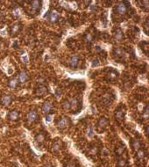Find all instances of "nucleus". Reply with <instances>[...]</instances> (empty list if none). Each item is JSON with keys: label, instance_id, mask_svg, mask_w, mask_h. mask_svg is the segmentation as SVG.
Instances as JSON below:
<instances>
[{"label": "nucleus", "instance_id": "obj_25", "mask_svg": "<svg viewBox=\"0 0 149 167\" xmlns=\"http://www.w3.org/2000/svg\"><path fill=\"white\" fill-rule=\"evenodd\" d=\"M139 47L141 48V49L143 50L144 53H146V55H148V52H149V45H148V42H142L139 43Z\"/></svg>", "mask_w": 149, "mask_h": 167}, {"label": "nucleus", "instance_id": "obj_27", "mask_svg": "<svg viewBox=\"0 0 149 167\" xmlns=\"http://www.w3.org/2000/svg\"><path fill=\"white\" fill-rule=\"evenodd\" d=\"M18 84V79H16V78L11 79V80L9 81V83H8L9 87H10V88H13V89L17 88Z\"/></svg>", "mask_w": 149, "mask_h": 167}, {"label": "nucleus", "instance_id": "obj_3", "mask_svg": "<svg viewBox=\"0 0 149 167\" xmlns=\"http://www.w3.org/2000/svg\"><path fill=\"white\" fill-rule=\"evenodd\" d=\"M62 147V142L59 138H55L54 140V142H52V146H51V151L52 152H54V153H57L58 151H61Z\"/></svg>", "mask_w": 149, "mask_h": 167}, {"label": "nucleus", "instance_id": "obj_29", "mask_svg": "<svg viewBox=\"0 0 149 167\" xmlns=\"http://www.w3.org/2000/svg\"><path fill=\"white\" fill-rule=\"evenodd\" d=\"M65 167H78V164L74 160L71 159V160H69L65 164Z\"/></svg>", "mask_w": 149, "mask_h": 167}, {"label": "nucleus", "instance_id": "obj_9", "mask_svg": "<svg viewBox=\"0 0 149 167\" xmlns=\"http://www.w3.org/2000/svg\"><path fill=\"white\" fill-rule=\"evenodd\" d=\"M30 5H31V9H32V11L33 13H37V11H39L40 8H41V4H42V2L41 1H37V0H34V1H32V2H29Z\"/></svg>", "mask_w": 149, "mask_h": 167}, {"label": "nucleus", "instance_id": "obj_38", "mask_svg": "<svg viewBox=\"0 0 149 167\" xmlns=\"http://www.w3.org/2000/svg\"><path fill=\"white\" fill-rule=\"evenodd\" d=\"M45 119H46V120H47V122H51V116H50V115H47V116H46V118H45Z\"/></svg>", "mask_w": 149, "mask_h": 167}, {"label": "nucleus", "instance_id": "obj_31", "mask_svg": "<svg viewBox=\"0 0 149 167\" xmlns=\"http://www.w3.org/2000/svg\"><path fill=\"white\" fill-rule=\"evenodd\" d=\"M143 28H144V31H145L146 34H148L149 33V20H148V19H146L145 23L143 24Z\"/></svg>", "mask_w": 149, "mask_h": 167}, {"label": "nucleus", "instance_id": "obj_36", "mask_svg": "<svg viewBox=\"0 0 149 167\" xmlns=\"http://www.w3.org/2000/svg\"><path fill=\"white\" fill-rule=\"evenodd\" d=\"M4 42H3L2 40H0V50H2V49H4Z\"/></svg>", "mask_w": 149, "mask_h": 167}, {"label": "nucleus", "instance_id": "obj_43", "mask_svg": "<svg viewBox=\"0 0 149 167\" xmlns=\"http://www.w3.org/2000/svg\"><path fill=\"white\" fill-rule=\"evenodd\" d=\"M0 122H1V118H0Z\"/></svg>", "mask_w": 149, "mask_h": 167}, {"label": "nucleus", "instance_id": "obj_2", "mask_svg": "<svg viewBox=\"0 0 149 167\" xmlns=\"http://www.w3.org/2000/svg\"><path fill=\"white\" fill-rule=\"evenodd\" d=\"M109 123H110L109 120H108L106 117H101L100 119L97 120V130L99 133H102L107 128V126L109 125Z\"/></svg>", "mask_w": 149, "mask_h": 167}, {"label": "nucleus", "instance_id": "obj_35", "mask_svg": "<svg viewBox=\"0 0 149 167\" xmlns=\"http://www.w3.org/2000/svg\"><path fill=\"white\" fill-rule=\"evenodd\" d=\"M7 73H8V75H11L13 73V69L11 67H9L8 70H7Z\"/></svg>", "mask_w": 149, "mask_h": 167}, {"label": "nucleus", "instance_id": "obj_28", "mask_svg": "<svg viewBox=\"0 0 149 167\" xmlns=\"http://www.w3.org/2000/svg\"><path fill=\"white\" fill-rule=\"evenodd\" d=\"M83 41H84L85 42H87V43H90L93 41V35H92V33H85L84 36H83Z\"/></svg>", "mask_w": 149, "mask_h": 167}, {"label": "nucleus", "instance_id": "obj_14", "mask_svg": "<svg viewBox=\"0 0 149 167\" xmlns=\"http://www.w3.org/2000/svg\"><path fill=\"white\" fill-rule=\"evenodd\" d=\"M113 55L117 58H123L126 53H125V50L122 48H115L113 49Z\"/></svg>", "mask_w": 149, "mask_h": 167}, {"label": "nucleus", "instance_id": "obj_39", "mask_svg": "<svg viewBox=\"0 0 149 167\" xmlns=\"http://www.w3.org/2000/svg\"><path fill=\"white\" fill-rule=\"evenodd\" d=\"M145 133H146V136H147V135H148V125L146 126V128H145Z\"/></svg>", "mask_w": 149, "mask_h": 167}, {"label": "nucleus", "instance_id": "obj_12", "mask_svg": "<svg viewBox=\"0 0 149 167\" xmlns=\"http://www.w3.org/2000/svg\"><path fill=\"white\" fill-rule=\"evenodd\" d=\"M113 35H114V39L116 41H117V42H120V41H122L124 39V33L120 28H117L116 30L114 31Z\"/></svg>", "mask_w": 149, "mask_h": 167}, {"label": "nucleus", "instance_id": "obj_22", "mask_svg": "<svg viewBox=\"0 0 149 167\" xmlns=\"http://www.w3.org/2000/svg\"><path fill=\"white\" fill-rule=\"evenodd\" d=\"M48 19L52 23H55V22H57L59 19V14L57 13H55V11H52V13H49Z\"/></svg>", "mask_w": 149, "mask_h": 167}, {"label": "nucleus", "instance_id": "obj_6", "mask_svg": "<svg viewBox=\"0 0 149 167\" xmlns=\"http://www.w3.org/2000/svg\"><path fill=\"white\" fill-rule=\"evenodd\" d=\"M13 102V97L9 94H4L0 98V103L3 106H9Z\"/></svg>", "mask_w": 149, "mask_h": 167}, {"label": "nucleus", "instance_id": "obj_40", "mask_svg": "<svg viewBox=\"0 0 149 167\" xmlns=\"http://www.w3.org/2000/svg\"><path fill=\"white\" fill-rule=\"evenodd\" d=\"M61 91H60L59 89H57V90H56V95L57 96H60V95H61Z\"/></svg>", "mask_w": 149, "mask_h": 167}, {"label": "nucleus", "instance_id": "obj_13", "mask_svg": "<svg viewBox=\"0 0 149 167\" xmlns=\"http://www.w3.org/2000/svg\"><path fill=\"white\" fill-rule=\"evenodd\" d=\"M78 64H79V56L77 55H73L69 58V65H70L72 68L77 67Z\"/></svg>", "mask_w": 149, "mask_h": 167}, {"label": "nucleus", "instance_id": "obj_33", "mask_svg": "<svg viewBox=\"0 0 149 167\" xmlns=\"http://www.w3.org/2000/svg\"><path fill=\"white\" fill-rule=\"evenodd\" d=\"M99 65V62H98V60L97 59H95V60H93V62H92V66L93 67H97Z\"/></svg>", "mask_w": 149, "mask_h": 167}, {"label": "nucleus", "instance_id": "obj_32", "mask_svg": "<svg viewBox=\"0 0 149 167\" xmlns=\"http://www.w3.org/2000/svg\"><path fill=\"white\" fill-rule=\"evenodd\" d=\"M90 154H92V155H96L97 153V147H92V149H90Z\"/></svg>", "mask_w": 149, "mask_h": 167}, {"label": "nucleus", "instance_id": "obj_34", "mask_svg": "<svg viewBox=\"0 0 149 167\" xmlns=\"http://www.w3.org/2000/svg\"><path fill=\"white\" fill-rule=\"evenodd\" d=\"M93 135V132H92V129H91V127L89 128V132H88V136L91 137Z\"/></svg>", "mask_w": 149, "mask_h": 167}, {"label": "nucleus", "instance_id": "obj_11", "mask_svg": "<svg viewBox=\"0 0 149 167\" xmlns=\"http://www.w3.org/2000/svg\"><path fill=\"white\" fill-rule=\"evenodd\" d=\"M38 118V114H37V112L34 110H32L30 111L29 113H27V116H26V119H27V122L29 123H33L36 120H37Z\"/></svg>", "mask_w": 149, "mask_h": 167}, {"label": "nucleus", "instance_id": "obj_8", "mask_svg": "<svg viewBox=\"0 0 149 167\" xmlns=\"http://www.w3.org/2000/svg\"><path fill=\"white\" fill-rule=\"evenodd\" d=\"M69 124V120L67 117H61V119L58 120L57 123V127L59 129H64L67 128V126Z\"/></svg>", "mask_w": 149, "mask_h": 167}, {"label": "nucleus", "instance_id": "obj_5", "mask_svg": "<svg viewBox=\"0 0 149 167\" xmlns=\"http://www.w3.org/2000/svg\"><path fill=\"white\" fill-rule=\"evenodd\" d=\"M117 77H119V73H117L116 71H114L112 68H110V71H108V73L106 74L107 80L110 81V82H113L117 78Z\"/></svg>", "mask_w": 149, "mask_h": 167}, {"label": "nucleus", "instance_id": "obj_41", "mask_svg": "<svg viewBox=\"0 0 149 167\" xmlns=\"http://www.w3.org/2000/svg\"><path fill=\"white\" fill-rule=\"evenodd\" d=\"M23 61H26V62H27V56L23 57Z\"/></svg>", "mask_w": 149, "mask_h": 167}, {"label": "nucleus", "instance_id": "obj_37", "mask_svg": "<svg viewBox=\"0 0 149 167\" xmlns=\"http://www.w3.org/2000/svg\"><path fill=\"white\" fill-rule=\"evenodd\" d=\"M13 14H14L15 16H18V15H20V11H18V9L13 10Z\"/></svg>", "mask_w": 149, "mask_h": 167}, {"label": "nucleus", "instance_id": "obj_19", "mask_svg": "<svg viewBox=\"0 0 149 167\" xmlns=\"http://www.w3.org/2000/svg\"><path fill=\"white\" fill-rule=\"evenodd\" d=\"M20 117V113L17 110H13L8 113V118L11 120H17Z\"/></svg>", "mask_w": 149, "mask_h": 167}, {"label": "nucleus", "instance_id": "obj_4", "mask_svg": "<svg viewBox=\"0 0 149 167\" xmlns=\"http://www.w3.org/2000/svg\"><path fill=\"white\" fill-rule=\"evenodd\" d=\"M21 28H22V26H21V24L20 22H16L13 24L10 27V35L15 36L16 34H18L20 32Z\"/></svg>", "mask_w": 149, "mask_h": 167}, {"label": "nucleus", "instance_id": "obj_30", "mask_svg": "<svg viewBox=\"0 0 149 167\" xmlns=\"http://www.w3.org/2000/svg\"><path fill=\"white\" fill-rule=\"evenodd\" d=\"M62 107H63L64 110H69L70 109V101L66 100L63 101V103H62Z\"/></svg>", "mask_w": 149, "mask_h": 167}, {"label": "nucleus", "instance_id": "obj_26", "mask_svg": "<svg viewBox=\"0 0 149 167\" xmlns=\"http://www.w3.org/2000/svg\"><path fill=\"white\" fill-rule=\"evenodd\" d=\"M45 139H46V137L43 133H40V134H38L35 136V141L37 142L38 143H42V142L45 141Z\"/></svg>", "mask_w": 149, "mask_h": 167}, {"label": "nucleus", "instance_id": "obj_7", "mask_svg": "<svg viewBox=\"0 0 149 167\" xmlns=\"http://www.w3.org/2000/svg\"><path fill=\"white\" fill-rule=\"evenodd\" d=\"M125 115H126V111L123 109L122 106H119L115 112V118L117 120H123L125 119Z\"/></svg>", "mask_w": 149, "mask_h": 167}, {"label": "nucleus", "instance_id": "obj_23", "mask_svg": "<svg viewBox=\"0 0 149 167\" xmlns=\"http://www.w3.org/2000/svg\"><path fill=\"white\" fill-rule=\"evenodd\" d=\"M28 80V75L26 72L25 71H21L20 75H18V81L20 82V83H25Z\"/></svg>", "mask_w": 149, "mask_h": 167}, {"label": "nucleus", "instance_id": "obj_42", "mask_svg": "<svg viewBox=\"0 0 149 167\" xmlns=\"http://www.w3.org/2000/svg\"><path fill=\"white\" fill-rule=\"evenodd\" d=\"M0 33H1L2 35H4V34H5V31H1Z\"/></svg>", "mask_w": 149, "mask_h": 167}, {"label": "nucleus", "instance_id": "obj_21", "mask_svg": "<svg viewBox=\"0 0 149 167\" xmlns=\"http://www.w3.org/2000/svg\"><path fill=\"white\" fill-rule=\"evenodd\" d=\"M137 158L139 159V160H142L146 158V151L145 149H139V151H137Z\"/></svg>", "mask_w": 149, "mask_h": 167}, {"label": "nucleus", "instance_id": "obj_24", "mask_svg": "<svg viewBox=\"0 0 149 167\" xmlns=\"http://www.w3.org/2000/svg\"><path fill=\"white\" fill-rule=\"evenodd\" d=\"M127 165V160L126 158L119 157L117 161V167H126Z\"/></svg>", "mask_w": 149, "mask_h": 167}, {"label": "nucleus", "instance_id": "obj_15", "mask_svg": "<svg viewBox=\"0 0 149 167\" xmlns=\"http://www.w3.org/2000/svg\"><path fill=\"white\" fill-rule=\"evenodd\" d=\"M47 88L44 85H40L36 89V95L39 97L44 96L45 94H47Z\"/></svg>", "mask_w": 149, "mask_h": 167}, {"label": "nucleus", "instance_id": "obj_10", "mask_svg": "<svg viewBox=\"0 0 149 167\" xmlns=\"http://www.w3.org/2000/svg\"><path fill=\"white\" fill-rule=\"evenodd\" d=\"M125 151H126V145L123 142H119L116 147V149H115V154H116L117 158H119V157H121L123 155Z\"/></svg>", "mask_w": 149, "mask_h": 167}, {"label": "nucleus", "instance_id": "obj_16", "mask_svg": "<svg viewBox=\"0 0 149 167\" xmlns=\"http://www.w3.org/2000/svg\"><path fill=\"white\" fill-rule=\"evenodd\" d=\"M131 145H132L133 149L135 151H139V149H141V147H142V143H141V142L139 141V139H133V140H132Z\"/></svg>", "mask_w": 149, "mask_h": 167}, {"label": "nucleus", "instance_id": "obj_1", "mask_svg": "<svg viewBox=\"0 0 149 167\" xmlns=\"http://www.w3.org/2000/svg\"><path fill=\"white\" fill-rule=\"evenodd\" d=\"M128 10V3L127 2H120L116 5L113 10V13L119 16L126 15Z\"/></svg>", "mask_w": 149, "mask_h": 167}, {"label": "nucleus", "instance_id": "obj_17", "mask_svg": "<svg viewBox=\"0 0 149 167\" xmlns=\"http://www.w3.org/2000/svg\"><path fill=\"white\" fill-rule=\"evenodd\" d=\"M101 101H102V103L104 104V105H110L112 101V97L110 93H105L104 95L102 97Z\"/></svg>", "mask_w": 149, "mask_h": 167}, {"label": "nucleus", "instance_id": "obj_20", "mask_svg": "<svg viewBox=\"0 0 149 167\" xmlns=\"http://www.w3.org/2000/svg\"><path fill=\"white\" fill-rule=\"evenodd\" d=\"M52 109V105L51 103L48 102V101H46V102L43 103L42 105V111L44 113H50V111Z\"/></svg>", "mask_w": 149, "mask_h": 167}, {"label": "nucleus", "instance_id": "obj_18", "mask_svg": "<svg viewBox=\"0 0 149 167\" xmlns=\"http://www.w3.org/2000/svg\"><path fill=\"white\" fill-rule=\"evenodd\" d=\"M79 107H80V103H79L78 100L76 98L72 99V100L70 101V109L71 110H78Z\"/></svg>", "mask_w": 149, "mask_h": 167}]
</instances>
